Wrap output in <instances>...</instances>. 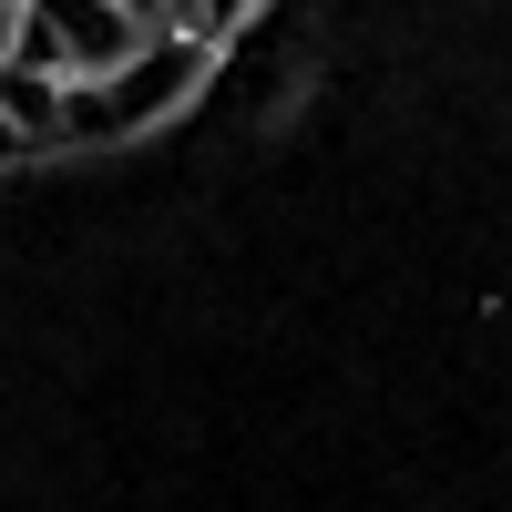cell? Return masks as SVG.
<instances>
[{"label": "cell", "instance_id": "6da1fadb", "mask_svg": "<svg viewBox=\"0 0 512 512\" xmlns=\"http://www.w3.org/2000/svg\"><path fill=\"white\" fill-rule=\"evenodd\" d=\"M205 52H216V41H195V31H144L113 72H72L62 82V144H123V134H144L154 113H175L195 93Z\"/></svg>", "mask_w": 512, "mask_h": 512}, {"label": "cell", "instance_id": "7a4b0ae2", "mask_svg": "<svg viewBox=\"0 0 512 512\" xmlns=\"http://www.w3.org/2000/svg\"><path fill=\"white\" fill-rule=\"evenodd\" d=\"M0 113L31 134V154H41V144H62V72H41V62H11V52H0Z\"/></svg>", "mask_w": 512, "mask_h": 512}, {"label": "cell", "instance_id": "3957f363", "mask_svg": "<svg viewBox=\"0 0 512 512\" xmlns=\"http://www.w3.org/2000/svg\"><path fill=\"white\" fill-rule=\"evenodd\" d=\"M256 11V0H195V41H216V31H236Z\"/></svg>", "mask_w": 512, "mask_h": 512}, {"label": "cell", "instance_id": "277c9868", "mask_svg": "<svg viewBox=\"0 0 512 512\" xmlns=\"http://www.w3.org/2000/svg\"><path fill=\"white\" fill-rule=\"evenodd\" d=\"M113 11L134 21V31H175V21H164V0H113Z\"/></svg>", "mask_w": 512, "mask_h": 512}, {"label": "cell", "instance_id": "5b68a950", "mask_svg": "<svg viewBox=\"0 0 512 512\" xmlns=\"http://www.w3.org/2000/svg\"><path fill=\"white\" fill-rule=\"evenodd\" d=\"M0 164H31V134H21L11 113H0Z\"/></svg>", "mask_w": 512, "mask_h": 512}, {"label": "cell", "instance_id": "8992f818", "mask_svg": "<svg viewBox=\"0 0 512 512\" xmlns=\"http://www.w3.org/2000/svg\"><path fill=\"white\" fill-rule=\"evenodd\" d=\"M11 41H21V0H0V52H11Z\"/></svg>", "mask_w": 512, "mask_h": 512}, {"label": "cell", "instance_id": "52a82bcc", "mask_svg": "<svg viewBox=\"0 0 512 512\" xmlns=\"http://www.w3.org/2000/svg\"><path fill=\"white\" fill-rule=\"evenodd\" d=\"M164 21H175V31H195V0H164Z\"/></svg>", "mask_w": 512, "mask_h": 512}]
</instances>
